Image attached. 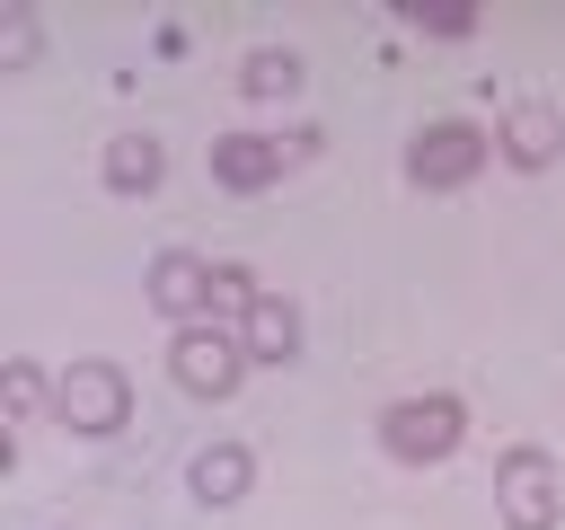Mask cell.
Masks as SVG:
<instances>
[{"mask_svg": "<svg viewBox=\"0 0 565 530\" xmlns=\"http://www.w3.org/2000/svg\"><path fill=\"white\" fill-rule=\"evenodd\" d=\"M459 433H468V406L459 398H397L388 415H380V451L388 459H406V468H433V459H450L459 451Z\"/></svg>", "mask_w": 565, "mask_h": 530, "instance_id": "1", "label": "cell"}, {"mask_svg": "<svg viewBox=\"0 0 565 530\" xmlns=\"http://www.w3.org/2000/svg\"><path fill=\"white\" fill-rule=\"evenodd\" d=\"M168 371H177V389H194V398H230V389L247 380V344H238V327L194 318V327L168 336Z\"/></svg>", "mask_w": 565, "mask_h": 530, "instance_id": "2", "label": "cell"}, {"mask_svg": "<svg viewBox=\"0 0 565 530\" xmlns=\"http://www.w3.org/2000/svg\"><path fill=\"white\" fill-rule=\"evenodd\" d=\"M494 504H503V530H556V521H565V486H556V459H547L539 442L503 451V468H494Z\"/></svg>", "mask_w": 565, "mask_h": 530, "instance_id": "3", "label": "cell"}, {"mask_svg": "<svg viewBox=\"0 0 565 530\" xmlns=\"http://www.w3.org/2000/svg\"><path fill=\"white\" fill-rule=\"evenodd\" d=\"M486 132L477 124H459V115H441V124H424L415 141H406V177L424 186V194H450V186H468L477 168H486Z\"/></svg>", "mask_w": 565, "mask_h": 530, "instance_id": "4", "label": "cell"}, {"mask_svg": "<svg viewBox=\"0 0 565 530\" xmlns=\"http://www.w3.org/2000/svg\"><path fill=\"white\" fill-rule=\"evenodd\" d=\"M53 415L71 433H115V424H132V380L115 362H71L53 380Z\"/></svg>", "mask_w": 565, "mask_h": 530, "instance_id": "5", "label": "cell"}, {"mask_svg": "<svg viewBox=\"0 0 565 530\" xmlns=\"http://www.w3.org/2000/svg\"><path fill=\"white\" fill-rule=\"evenodd\" d=\"M291 159H300V141H274V132H221V141H212V186H230V194H265Z\"/></svg>", "mask_w": 565, "mask_h": 530, "instance_id": "6", "label": "cell"}, {"mask_svg": "<svg viewBox=\"0 0 565 530\" xmlns=\"http://www.w3.org/2000/svg\"><path fill=\"white\" fill-rule=\"evenodd\" d=\"M150 300H159L177 327L212 318V265H203L194 247H159V256H150Z\"/></svg>", "mask_w": 565, "mask_h": 530, "instance_id": "7", "label": "cell"}, {"mask_svg": "<svg viewBox=\"0 0 565 530\" xmlns=\"http://www.w3.org/2000/svg\"><path fill=\"white\" fill-rule=\"evenodd\" d=\"M238 344H247V362H300V309H291L282 292H265V300L238 318Z\"/></svg>", "mask_w": 565, "mask_h": 530, "instance_id": "8", "label": "cell"}, {"mask_svg": "<svg viewBox=\"0 0 565 530\" xmlns=\"http://www.w3.org/2000/svg\"><path fill=\"white\" fill-rule=\"evenodd\" d=\"M556 141H565L556 106H512V124H503V159H512V168H547Z\"/></svg>", "mask_w": 565, "mask_h": 530, "instance_id": "9", "label": "cell"}, {"mask_svg": "<svg viewBox=\"0 0 565 530\" xmlns=\"http://www.w3.org/2000/svg\"><path fill=\"white\" fill-rule=\"evenodd\" d=\"M159 168H168V150H159L150 132H115V141H106V186H115V194H150Z\"/></svg>", "mask_w": 565, "mask_h": 530, "instance_id": "10", "label": "cell"}, {"mask_svg": "<svg viewBox=\"0 0 565 530\" xmlns=\"http://www.w3.org/2000/svg\"><path fill=\"white\" fill-rule=\"evenodd\" d=\"M247 477H256V459H247L238 442H203V451H194V495H203V504H238Z\"/></svg>", "mask_w": 565, "mask_h": 530, "instance_id": "11", "label": "cell"}, {"mask_svg": "<svg viewBox=\"0 0 565 530\" xmlns=\"http://www.w3.org/2000/svg\"><path fill=\"white\" fill-rule=\"evenodd\" d=\"M238 88H247V97H291V88H300V53H247Z\"/></svg>", "mask_w": 565, "mask_h": 530, "instance_id": "12", "label": "cell"}, {"mask_svg": "<svg viewBox=\"0 0 565 530\" xmlns=\"http://www.w3.org/2000/svg\"><path fill=\"white\" fill-rule=\"evenodd\" d=\"M265 292H256V274L247 265H212V318H247Z\"/></svg>", "mask_w": 565, "mask_h": 530, "instance_id": "13", "label": "cell"}, {"mask_svg": "<svg viewBox=\"0 0 565 530\" xmlns=\"http://www.w3.org/2000/svg\"><path fill=\"white\" fill-rule=\"evenodd\" d=\"M0 62H9V71H18V62H35V18H26V9H9V18H0Z\"/></svg>", "mask_w": 565, "mask_h": 530, "instance_id": "14", "label": "cell"}, {"mask_svg": "<svg viewBox=\"0 0 565 530\" xmlns=\"http://www.w3.org/2000/svg\"><path fill=\"white\" fill-rule=\"evenodd\" d=\"M35 406H44V371H35V362H9V415L26 424Z\"/></svg>", "mask_w": 565, "mask_h": 530, "instance_id": "15", "label": "cell"}, {"mask_svg": "<svg viewBox=\"0 0 565 530\" xmlns=\"http://www.w3.org/2000/svg\"><path fill=\"white\" fill-rule=\"evenodd\" d=\"M406 18H415V26H433V35H468V26H477L468 9H433V18H424V9H406Z\"/></svg>", "mask_w": 565, "mask_h": 530, "instance_id": "16", "label": "cell"}]
</instances>
